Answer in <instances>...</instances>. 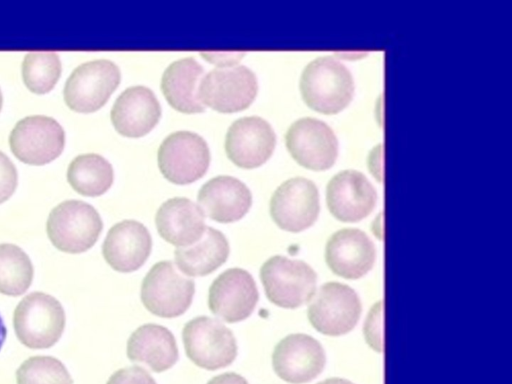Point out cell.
I'll list each match as a JSON object with an SVG mask.
<instances>
[{
	"instance_id": "19",
	"label": "cell",
	"mask_w": 512,
	"mask_h": 384,
	"mask_svg": "<svg viewBox=\"0 0 512 384\" xmlns=\"http://www.w3.org/2000/svg\"><path fill=\"white\" fill-rule=\"evenodd\" d=\"M151 250L152 237L148 229L132 219L114 224L102 245L106 263L120 273L138 270L149 258Z\"/></svg>"
},
{
	"instance_id": "16",
	"label": "cell",
	"mask_w": 512,
	"mask_h": 384,
	"mask_svg": "<svg viewBox=\"0 0 512 384\" xmlns=\"http://www.w3.org/2000/svg\"><path fill=\"white\" fill-rule=\"evenodd\" d=\"M276 135L272 126L259 116L241 117L227 130L225 151L228 158L242 168H255L272 155Z\"/></svg>"
},
{
	"instance_id": "30",
	"label": "cell",
	"mask_w": 512,
	"mask_h": 384,
	"mask_svg": "<svg viewBox=\"0 0 512 384\" xmlns=\"http://www.w3.org/2000/svg\"><path fill=\"white\" fill-rule=\"evenodd\" d=\"M364 337L367 344L376 352L383 350L382 302L375 303L367 314L364 323Z\"/></svg>"
},
{
	"instance_id": "6",
	"label": "cell",
	"mask_w": 512,
	"mask_h": 384,
	"mask_svg": "<svg viewBox=\"0 0 512 384\" xmlns=\"http://www.w3.org/2000/svg\"><path fill=\"white\" fill-rule=\"evenodd\" d=\"M195 293L192 279L181 275L172 261L155 263L141 283L143 306L161 318H176L190 307Z\"/></svg>"
},
{
	"instance_id": "31",
	"label": "cell",
	"mask_w": 512,
	"mask_h": 384,
	"mask_svg": "<svg viewBox=\"0 0 512 384\" xmlns=\"http://www.w3.org/2000/svg\"><path fill=\"white\" fill-rule=\"evenodd\" d=\"M17 170L8 156L0 151V204L8 200L17 187Z\"/></svg>"
},
{
	"instance_id": "23",
	"label": "cell",
	"mask_w": 512,
	"mask_h": 384,
	"mask_svg": "<svg viewBox=\"0 0 512 384\" xmlns=\"http://www.w3.org/2000/svg\"><path fill=\"white\" fill-rule=\"evenodd\" d=\"M126 355L130 361L143 363L156 373L172 368L179 357L172 332L155 323L143 324L132 332L127 340Z\"/></svg>"
},
{
	"instance_id": "34",
	"label": "cell",
	"mask_w": 512,
	"mask_h": 384,
	"mask_svg": "<svg viewBox=\"0 0 512 384\" xmlns=\"http://www.w3.org/2000/svg\"><path fill=\"white\" fill-rule=\"evenodd\" d=\"M206 384H249L240 374L235 372H225L212 377Z\"/></svg>"
},
{
	"instance_id": "7",
	"label": "cell",
	"mask_w": 512,
	"mask_h": 384,
	"mask_svg": "<svg viewBox=\"0 0 512 384\" xmlns=\"http://www.w3.org/2000/svg\"><path fill=\"white\" fill-rule=\"evenodd\" d=\"M361 310L360 299L350 286L328 282L310 299L307 317L318 332L328 336H340L356 326Z\"/></svg>"
},
{
	"instance_id": "10",
	"label": "cell",
	"mask_w": 512,
	"mask_h": 384,
	"mask_svg": "<svg viewBox=\"0 0 512 384\" xmlns=\"http://www.w3.org/2000/svg\"><path fill=\"white\" fill-rule=\"evenodd\" d=\"M158 166L163 176L174 184H189L200 179L210 163L206 141L191 131L169 134L158 149Z\"/></svg>"
},
{
	"instance_id": "33",
	"label": "cell",
	"mask_w": 512,
	"mask_h": 384,
	"mask_svg": "<svg viewBox=\"0 0 512 384\" xmlns=\"http://www.w3.org/2000/svg\"><path fill=\"white\" fill-rule=\"evenodd\" d=\"M367 166L375 179L382 181V144L373 147L367 157Z\"/></svg>"
},
{
	"instance_id": "17",
	"label": "cell",
	"mask_w": 512,
	"mask_h": 384,
	"mask_svg": "<svg viewBox=\"0 0 512 384\" xmlns=\"http://www.w3.org/2000/svg\"><path fill=\"white\" fill-rule=\"evenodd\" d=\"M377 193L360 171L347 169L335 174L326 186V205L342 222H358L374 209Z\"/></svg>"
},
{
	"instance_id": "13",
	"label": "cell",
	"mask_w": 512,
	"mask_h": 384,
	"mask_svg": "<svg viewBox=\"0 0 512 384\" xmlns=\"http://www.w3.org/2000/svg\"><path fill=\"white\" fill-rule=\"evenodd\" d=\"M320 210L319 193L313 181L293 177L273 192L270 199V215L275 224L288 232H301L311 227Z\"/></svg>"
},
{
	"instance_id": "29",
	"label": "cell",
	"mask_w": 512,
	"mask_h": 384,
	"mask_svg": "<svg viewBox=\"0 0 512 384\" xmlns=\"http://www.w3.org/2000/svg\"><path fill=\"white\" fill-rule=\"evenodd\" d=\"M17 384H72L64 364L52 356H32L17 369Z\"/></svg>"
},
{
	"instance_id": "36",
	"label": "cell",
	"mask_w": 512,
	"mask_h": 384,
	"mask_svg": "<svg viewBox=\"0 0 512 384\" xmlns=\"http://www.w3.org/2000/svg\"><path fill=\"white\" fill-rule=\"evenodd\" d=\"M6 334H7V331H6V327L2 321V318L0 316V350L2 348V345L6 339Z\"/></svg>"
},
{
	"instance_id": "25",
	"label": "cell",
	"mask_w": 512,
	"mask_h": 384,
	"mask_svg": "<svg viewBox=\"0 0 512 384\" xmlns=\"http://www.w3.org/2000/svg\"><path fill=\"white\" fill-rule=\"evenodd\" d=\"M230 254L226 236L219 230L207 226L202 238L195 244L177 248L174 259L177 268L186 276L202 277L211 274L223 265Z\"/></svg>"
},
{
	"instance_id": "22",
	"label": "cell",
	"mask_w": 512,
	"mask_h": 384,
	"mask_svg": "<svg viewBox=\"0 0 512 384\" xmlns=\"http://www.w3.org/2000/svg\"><path fill=\"white\" fill-rule=\"evenodd\" d=\"M204 212L186 197L167 199L158 208L155 225L161 238L178 248L199 241L206 229Z\"/></svg>"
},
{
	"instance_id": "26",
	"label": "cell",
	"mask_w": 512,
	"mask_h": 384,
	"mask_svg": "<svg viewBox=\"0 0 512 384\" xmlns=\"http://www.w3.org/2000/svg\"><path fill=\"white\" fill-rule=\"evenodd\" d=\"M112 165L101 155L86 153L75 157L67 169V180L79 194L96 197L104 194L112 185Z\"/></svg>"
},
{
	"instance_id": "12",
	"label": "cell",
	"mask_w": 512,
	"mask_h": 384,
	"mask_svg": "<svg viewBox=\"0 0 512 384\" xmlns=\"http://www.w3.org/2000/svg\"><path fill=\"white\" fill-rule=\"evenodd\" d=\"M285 143L298 164L314 171L331 168L338 156V140L334 131L313 117L294 121L287 129Z\"/></svg>"
},
{
	"instance_id": "20",
	"label": "cell",
	"mask_w": 512,
	"mask_h": 384,
	"mask_svg": "<svg viewBox=\"0 0 512 384\" xmlns=\"http://www.w3.org/2000/svg\"><path fill=\"white\" fill-rule=\"evenodd\" d=\"M161 107L153 91L137 85L125 89L115 100L110 118L116 131L126 137H141L158 123Z\"/></svg>"
},
{
	"instance_id": "27",
	"label": "cell",
	"mask_w": 512,
	"mask_h": 384,
	"mask_svg": "<svg viewBox=\"0 0 512 384\" xmlns=\"http://www.w3.org/2000/svg\"><path fill=\"white\" fill-rule=\"evenodd\" d=\"M32 280L33 265L28 255L14 244H0V293L22 295Z\"/></svg>"
},
{
	"instance_id": "11",
	"label": "cell",
	"mask_w": 512,
	"mask_h": 384,
	"mask_svg": "<svg viewBox=\"0 0 512 384\" xmlns=\"http://www.w3.org/2000/svg\"><path fill=\"white\" fill-rule=\"evenodd\" d=\"M12 153L30 165H44L56 159L65 146V132L52 117L32 115L19 120L9 136Z\"/></svg>"
},
{
	"instance_id": "35",
	"label": "cell",
	"mask_w": 512,
	"mask_h": 384,
	"mask_svg": "<svg viewBox=\"0 0 512 384\" xmlns=\"http://www.w3.org/2000/svg\"><path fill=\"white\" fill-rule=\"evenodd\" d=\"M317 384H354L351 381L343 378H329L326 380H323Z\"/></svg>"
},
{
	"instance_id": "8",
	"label": "cell",
	"mask_w": 512,
	"mask_h": 384,
	"mask_svg": "<svg viewBox=\"0 0 512 384\" xmlns=\"http://www.w3.org/2000/svg\"><path fill=\"white\" fill-rule=\"evenodd\" d=\"M258 82L252 70L244 65L219 66L200 81L198 96L210 108L232 113L244 110L254 101Z\"/></svg>"
},
{
	"instance_id": "21",
	"label": "cell",
	"mask_w": 512,
	"mask_h": 384,
	"mask_svg": "<svg viewBox=\"0 0 512 384\" xmlns=\"http://www.w3.org/2000/svg\"><path fill=\"white\" fill-rule=\"evenodd\" d=\"M197 200L210 219L219 223H232L248 213L252 205V194L239 179L221 175L211 178L200 188Z\"/></svg>"
},
{
	"instance_id": "5",
	"label": "cell",
	"mask_w": 512,
	"mask_h": 384,
	"mask_svg": "<svg viewBox=\"0 0 512 384\" xmlns=\"http://www.w3.org/2000/svg\"><path fill=\"white\" fill-rule=\"evenodd\" d=\"M186 356L196 366L214 371L231 365L238 346L233 332L218 319L197 316L183 327Z\"/></svg>"
},
{
	"instance_id": "2",
	"label": "cell",
	"mask_w": 512,
	"mask_h": 384,
	"mask_svg": "<svg viewBox=\"0 0 512 384\" xmlns=\"http://www.w3.org/2000/svg\"><path fill=\"white\" fill-rule=\"evenodd\" d=\"M103 229L98 211L80 200H66L54 207L47 219L46 231L60 251L83 253L94 246Z\"/></svg>"
},
{
	"instance_id": "14",
	"label": "cell",
	"mask_w": 512,
	"mask_h": 384,
	"mask_svg": "<svg viewBox=\"0 0 512 384\" xmlns=\"http://www.w3.org/2000/svg\"><path fill=\"white\" fill-rule=\"evenodd\" d=\"M259 293L253 276L245 269L229 268L211 283L208 292L210 311L227 323L246 320L255 310Z\"/></svg>"
},
{
	"instance_id": "4",
	"label": "cell",
	"mask_w": 512,
	"mask_h": 384,
	"mask_svg": "<svg viewBox=\"0 0 512 384\" xmlns=\"http://www.w3.org/2000/svg\"><path fill=\"white\" fill-rule=\"evenodd\" d=\"M19 341L32 349H46L60 339L65 328V312L60 302L43 292L26 295L13 314Z\"/></svg>"
},
{
	"instance_id": "9",
	"label": "cell",
	"mask_w": 512,
	"mask_h": 384,
	"mask_svg": "<svg viewBox=\"0 0 512 384\" xmlns=\"http://www.w3.org/2000/svg\"><path fill=\"white\" fill-rule=\"evenodd\" d=\"M120 79L119 67L110 60L96 59L82 63L65 83V103L76 112H94L107 102Z\"/></svg>"
},
{
	"instance_id": "1",
	"label": "cell",
	"mask_w": 512,
	"mask_h": 384,
	"mask_svg": "<svg viewBox=\"0 0 512 384\" xmlns=\"http://www.w3.org/2000/svg\"><path fill=\"white\" fill-rule=\"evenodd\" d=\"M299 88L308 107L322 114L333 115L351 102L354 81L344 64L331 56H321L305 66Z\"/></svg>"
},
{
	"instance_id": "24",
	"label": "cell",
	"mask_w": 512,
	"mask_h": 384,
	"mask_svg": "<svg viewBox=\"0 0 512 384\" xmlns=\"http://www.w3.org/2000/svg\"><path fill=\"white\" fill-rule=\"evenodd\" d=\"M203 67L192 57L178 59L165 69L161 90L168 103L183 113H199L205 109L198 96Z\"/></svg>"
},
{
	"instance_id": "15",
	"label": "cell",
	"mask_w": 512,
	"mask_h": 384,
	"mask_svg": "<svg viewBox=\"0 0 512 384\" xmlns=\"http://www.w3.org/2000/svg\"><path fill=\"white\" fill-rule=\"evenodd\" d=\"M325 351L315 338L294 333L282 338L274 347L272 367L285 382L304 384L315 379L324 369Z\"/></svg>"
},
{
	"instance_id": "28",
	"label": "cell",
	"mask_w": 512,
	"mask_h": 384,
	"mask_svg": "<svg viewBox=\"0 0 512 384\" xmlns=\"http://www.w3.org/2000/svg\"><path fill=\"white\" fill-rule=\"evenodd\" d=\"M61 69V61L56 52H29L22 62L23 82L33 93L45 94L57 83Z\"/></svg>"
},
{
	"instance_id": "32",
	"label": "cell",
	"mask_w": 512,
	"mask_h": 384,
	"mask_svg": "<svg viewBox=\"0 0 512 384\" xmlns=\"http://www.w3.org/2000/svg\"><path fill=\"white\" fill-rule=\"evenodd\" d=\"M106 384H157L147 370L138 365L115 371Z\"/></svg>"
},
{
	"instance_id": "18",
	"label": "cell",
	"mask_w": 512,
	"mask_h": 384,
	"mask_svg": "<svg viewBox=\"0 0 512 384\" xmlns=\"http://www.w3.org/2000/svg\"><path fill=\"white\" fill-rule=\"evenodd\" d=\"M375 246L360 229L343 228L326 242L325 261L330 270L345 279H359L373 267Z\"/></svg>"
},
{
	"instance_id": "3",
	"label": "cell",
	"mask_w": 512,
	"mask_h": 384,
	"mask_svg": "<svg viewBox=\"0 0 512 384\" xmlns=\"http://www.w3.org/2000/svg\"><path fill=\"white\" fill-rule=\"evenodd\" d=\"M259 276L267 299L281 308H298L316 292V272L302 260L272 256L262 264Z\"/></svg>"
},
{
	"instance_id": "37",
	"label": "cell",
	"mask_w": 512,
	"mask_h": 384,
	"mask_svg": "<svg viewBox=\"0 0 512 384\" xmlns=\"http://www.w3.org/2000/svg\"><path fill=\"white\" fill-rule=\"evenodd\" d=\"M2 103H3V96H2L1 89H0V111H1V108H2Z\"/></svg>"
}]
</instances>
